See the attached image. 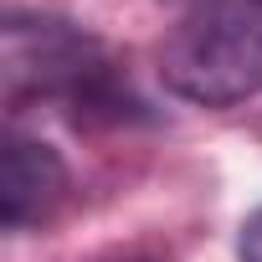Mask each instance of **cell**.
<instances>
[{"label": "cell", "instance_id": "3957f363", "mask_svg": "<svg viewBox=\"0 0 262 262\" xmlns=\"http://www.w3.org/2000/svg\"><path fill=\"white\" fill-rule=\"evenodd\" d=\"M67 195V165L52 144L6 134V160H0V216L11 231H26L31 221H47L57 201Z\"/></svg>", "mask_w": 262, "mask_h": 262}, {"label": "cell", "instance_id": "6da1fadb", "mask_svg": "<svg viewBox=\"0 0 262 262\" xmlns=\"http://www.w3.org/2000/svg\"><path fill=\"white\" fill-rule=\"evenodd\" d=\"M160 77L175 98L231 108L262 93V0H201L170 31Z\"/></svg>", "mask_w": 262, "mask_h": 262}, {"label": "cell", "instance_id": "7a4b0ae2", "mask_svg": "<svg viewBox=\"0 0 262 262\" xmlns=\"http://www.w3.org/2000/svg\"><path fill=\"white\" fill-rule=\"evenodd\" d=\"M6 77H11V98L41 93V98L72 103L77 113L123 118L128 108H139L118 88L103 47L88 31H77L72 21H52V16L6 21Z\"/></svg>", "mask_w": 262, "mask_h": 262}, {"label": "cell", "instance_id": "277c9868", "mask_svg": "<svg viewBox=\"0 0 262 262\" xmlns=\"http://www.w3.org/2000/svg\"><path fill=\"white\" fill-rule=\"evenodd\" d=\"M242 262H262V211L242 226Z\"/></svg>", "mask_w": 262, "mask_h": 262}]
</instances>
